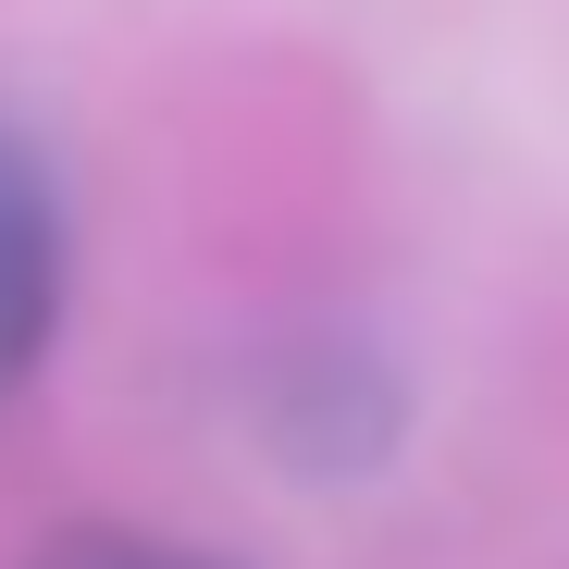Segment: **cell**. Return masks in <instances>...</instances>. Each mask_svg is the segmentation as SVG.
<instances>
[{"label": "cell", "mask_w": 569, "mask_h": 569, "mask_svg": "<svg viewBox=\"0 0 569 569\" xmlns=\"http://www.w3.org/2000/svg\"><path fill=\"white\" fill-rule=\"evenodd\" d=\"M50 322H62V186L0 124V397L50 359Z\"/></svg>", "instance_id": "obj_1"}, {"label": "cell", "mask_w": 569, "mask_h": 569, "mask_svg": "<svg viewBox=\"0 0 569 569\" xmlns=\"http://www.w3.org/2000/svg\"><path fill=\"white\" fill-rule=\"evenodd\" d=\"M50 569H211V557H173V545H124V532H87V545H62Z\"/></svg>", "instance_id": "obj_2"}]
</instances>
